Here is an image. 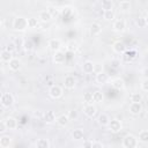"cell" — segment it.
I'll use <instances>...</instances> for the list:
<instances>
[{"instance_id": "obj_1", "label": "cell", "mask_w": 148, "mask_h": 148, "mask_svg": "<svg viewBox=\"0 0 148 148\" xmlns=\"http://www.w3.org/2000/svg\"><path fill=\"white\" fill-rule=\"evenodd\" d=\"M13 28L16 31H24L28 28V18L23 16H16L13 20Z\"/></svg>"}, {"instance_id": "obj_2", "label": "cell", "mask_w": 148, "mask_h": 148, "mask_svg": "<svg viewBox=\"0 0 148 148\" xmlns=\"http://www.w3.org/2000/svg\"><path fill=\"white\" fill-rule=\"evenodd\" d=\"M138 138H135L132 134H127L124 139H123V147L124 148H136L138 147Z\"/></svg>"}, {"instance_id": "obj_3", "label": "cell", "mask_w": 148, "mask_h": 148, "mask_svg": "<svg viewBox=\"0 0 148 148\" xmlns=\"http://www.w3.org/2000/svg\"><path fill=\"white\" fill-rule=\"evenodd\" d=\"M0 102L3 108H9L14 103V96L10 92H3L0 97Z\"/></svg>"}, {"instance_id": "obj_4", "label": "cell", "mask_w": 148, "mask_h": 148, "mask_svg": "<svg viewBox=\"0 0 148 148\" xmlns=\"http://www.w3.org/2000/svg\"><path fill=\"white\" fill-rule=\"evenodd\" d=\"M62 88L60 87V86H57V84H53V86H51L50 87V89H49V95H50V97H52V98H54V99H58V98H60L61 96H62Z\"/></svg>"}, {"instance_id": "obj_5", "label": "cell", "mask_w": 148, "mask_h": 148, "mask_svg": "<svg viewBox=\"0 0 148 148\" xmlns=\"http://www.w3.org/2000/svg\"><path fill=\"white\" fill-rule=\"evenodd\" d=\"M121 127H123L121 123L118 119H111L109 125H108V128H109V131L111 133H119L121 131Z\"/></svg>"}, {"instance_id": "obj_6", "label": "cell", "mask_w": 148, "mask_h": 148, "mask_svg": "<svg viewBox=\"0 0 148 148\" xmlns=\"http://www.w3.org/2000/svg\"><path fill=\"white\" fill-rule=\"evenodd\" d=\"M112 28H113V30L116 32H124L125 29H126V22H125V20H116L113 22Z\"/></svg>"}, {"instance_id": "obj_7", "label": "cell", "mask_w": 148, "mask_h": 148, "mask_svg": "<svg viewBox=\"0 0 148 148\" xmlns=\"http://www.w3.org/2000/svg\"><path fill=\"white\" fill-rule=\"evenodd\" d=\"M49 47L53 52H58L61 49V40L58 38H52L49 40Z\"/></svg>"}, {"instance_id": "obj_8", "label": "cell", "mask_w": 148, "mask_h": 148, "mask_svg": "<svg viewBox=\"0 0 148 148\" xmlns=\"http://www.w3.org/2000/svg\"><path fill=\"white\" fill-rule=\"evenodd\" d=\"M75 84H76V80H75V77L73 75H67L64 79V87L66 89H74Z\"/></svg>"}, {"instance_id": "obj_9", "label": "cell", "mask_w": 148, "mask_h": 148, "mask_svg": "<svg viewBox=\"0 0 148 148\" xmlns=\"http://www.w3.org/2000/svg\"><path fill=\"white\" fill-rule=\"evenodd\" d=\"M43 119H44V121H45L46 124H53L54 121H57V117H56L54 111L49 110V111L44 112V114H43Z\"/></svg>"}, {"instance_id": "obj_10", "label": "cell", "mask_w": 148, "mask_h": 148, "mask_svg": "<svg viewBox=\"0 0 148 148\" xmlns=\"http://www.w3.org/2000/svg\"><path fill=\"white\" fill-rule=\"evenodd\" d=\"M96 111H97V109H96V106L94 104H86L84 108H83L84 114L87 117H89V118H92L96 114Z\"/></svg>"}, {"instance_id": "obj_11", "label": "cell", "mask_w": 148, "mask_h": 148, "mask_svg": "<svg viewBox=\"0 0 148 148\" xmlns=\"http://www.w3.org/2000/svg\"><path fill=\"white\" fill-rule=\"evenodd\" d=\"M112 49H113V51H114L116 53H125V52H126V45H125V43L121 42V40L114 42L113 45H112Z\"/></svg>"}, {"instance_id": "obj_12", "label": "cell", "mask_w": 148, "mask_h": 148, "mask_svg": "<svg viewBox=\"0 0 148 148\" xmlns=\"http://www.w3.org/2000/svg\"><path fill=\"white\" fill-rule=\"evenodd\" d=\"M53 61H54V64H58V65L64 64V62L66 61L65 52H62L61 50L58 51V52H54V53H53Z\"/></svg>"}, {"instance_id": "obj_13", "label": "cell", "mask_w": 148, "mask_h": 148, "mask_svg": "<svg viewBox=\"0 0 148 148\" xmlns=\"http://www.w3.org/2000/svg\"><path fill=\"white\" fill-rule=\"evenodd\" d=\"M8 66H9V69H10V71H13V72H17V71L21 68L22 62H21L20 59H17V58H13V59L9 61Z\"/></svg>"}, {"instance_id": "obj_14", "label": "cell", "mask_w": 148, "mask_h": 148, "mask_svg": "<svg viewBox=\"0 0 148 148\" xmlns=\"http://www.w3.org/2000/svg\"><path fill=\"white\" fill-rule=\"evenodd\" d=\"M128 110L132 114H140L142 111V104L141 103H131Z\"/></svg>"}, {"instance_id": "obj_15", "label": "cell", "mask_w": 148, "mask_h": 148, "mask_svg": "<svg viewBox=\"0 0 148 148\" xmlns=\"http://www.w3.org/2000/svg\"><path fill=\"white\" fill-rule=\"evenodd\" d=\"M5 123H6V126H7V130H16L17 128V120L14 118V117H7L5 119Z\"/></svg>"}, {"instance_id": "obj_16", "label": "cell", "mask_w": 148, "mask_h": 148, "mask_svg": "<svg viewBox=\"0 0 148 148\" xmlns=\"http://www.w3.org/2000/svg\"><path fill=\"white\" fill-rule=\"evenodd\" d=\"M94 64H95V62H92V61H90V60L84 61V62L82 64V71H83V73H86V74L94 73Z\"/></svg>"}, {"instance_id": "obj_17", "label": "cell", "mask_w": 148, "mask_h": 148, "mask_svg": "<svg viewBox=\"0 0 148 148\" xmlns=\"http://www.w3.org/2000/svg\"><path fill=\"white\" fill-rule=\"evenodd\" d=\"M111 86H112L114 89H117V90H121V89L125 88V82H124L123 79L116 77V79H113V80L111 81Z\"/></svg>"}, {"instance_id": "obj_18", "label": "cell", "mask_w": 148, "mask_h": 148, "mask_svg": "<svg viewBox=\"0 0 148 148\" xmlns=\"http://www.w3.org/2000/svg\"><path fill=\"white\" fill-rule=\"evenodd\" d=\"M89 31L92 36H98L101 32H102V27L101 24H98L97 22H94L90 24V28H89Z\"/></svg>"}, {"instance_id": "obj_19", "label": "cell", "mask_w": 148, "mask_h": 148, "mask_svg": "<svg viewBox=\"0 0 148 148\" xmlns=\"http://www.w3.org/2000/svg\"><path fill=\"white\" fill-rule=\"evenodd\" d=\"M71 135H72L73 140H75V141H80V140H83L84 132H83L81 128H75V130H73V131H72Z\"/></svg>"}, {"instance_id": "obj_20", "label": "cell", "mask_w": 148, "mask_h": 148, "mask_svg": "<svg viewBox=\"0 0 148 148\" xmlns=\"http://www.w3.org/2000/svg\"><path fill=\"white\" fill-rule=\"evenodd\" d=\"M71 121V119L68 118V116L67 114H60L59 117H57V124L59 125V126H62V127H65V126H67L68 125V123Z\"/></svg>"}, {"instance_id": "obj_21", "label": "cell", "mask_w": 148, "mask_h": 148, "mask_svg": "<svg viewBox=\"0 0 148 148\" xmlns=\"http://www.w3.org/2000/svg\"><path fill=\"white\" fill-rule=\"evenodd\" d=\"M0 58H1V61H2V62H8V64H9V61L13 59V56H12V52H9V51H7V50L5 49V50L1 51Z\"/></svg>"}, {"instance_id": "obj_22", "label": "cell", "mask_w": 148, "mask_h": 148, "mask_svg": "<svg viewBox=\"0 0 148 148\" xmlns=\"http://www.w3.org/2000/svg\"><path fill=\"white\" fill-rule=\"evenodd\" d=\"M109 75L106 74V73H101V74H97L96 75V82L98 83V84H105V83H108V81H109Z\"/></svg>"}, {"instance_id": "obj_23", "label": "cell", "mask_w": 148, "mask_h": 148, "mask_svg": "<svg viewBox=\"0 0 148 148\" xmlns=\"http://www.w3.org/2000/svg\"><path fill=\"white\" fill-rule=\"evenodd\" d=\"M38 18H39L42 22H49V21L52 18V16H51V14L47 12V9H46V10H40V12H39Z\"/></svg>"}, {"instance_id": "obj_24", "label": "cell", "mask_w": 148, "mask_h": 148, "mask_svg": "<svg viewBox=\"0 0 148 148\" xmlns=\"http://www.w3.org/2000/svg\"><path fill=\"white\" fill-rule=\"evenodd\" d=\"M110 117L106 114V113H101L99 117H98V124L101 126H108L109 123H110Z\"/></svg>"}, {"instance_id": "obj_25", "label": "cell", "mask_w": 148, "mask_h": 148, "mask_svg": "<svg viewBox=\"0 0 148 148\" xmlns=\"http://www.w3.org/2000/svg\"><path fill=\"white\" fill-rule=\"evenodd\" d=\"M36 148H50V142L47 139L40 138L36 141Z\"/></svg>"}, {"instance_id": "obj_26", "label": "cell", "mask_w": 148, "mask_h": 148, "mask_svg": "<svg viewBox=\"0 0 148 148\" xmlns=\"http://www.w3.org/2000/svg\"><path fill=\"white\" fill-rule=\"evenodd\" d=\"M92 98H94L95 103H101L104 98V95L101 90H95V91H92Z\"/></svg>"}, {"instance_id": "obj_27", "label": "cell", "mask_w": 148, "mask_h": 148, "mask_svg": "<svg viewBox=\"0 0 148 148\" xmlns=\"http://www.w3.org/2000/svg\"><path fill=\"white\" fill-rule=\"evenodd\" d=\"M10 142H12V139L9 138V135H2V136L0 138V146H1L2 148L9 147Z\"/></svg>"}, {"instance_id": "obj_28", "label": "cell", "mask_w": 148, "mask_h": 148, "mask_svg": "<svg viewBox=\"0 0 148 148\" xmlns=\"http://www.w3.org/2000/svg\"><path fill=\"white\" fill-rule=\"evenodd\" d=\"M114 16H116V14H114L113 9L112 10H104L103 12V18L105 21H113L114 20Z\"/></svg>"}, {"instance_id": "obj_29", "label": "cell", "mask_w": 148, "mask_h": 148, "mask_svg": "<svg viewBox=\"0 0 148 148\" xmlns=\"http://www.w3.org/2000/svg\"><path fill=\"white\" fill-rule=\"evenodd\" d=\"M138 140L140 142H143V143H147L148 142V131L147 130H143L139 133V136H138Z\"/></svg>"}, {"instance_id": "obj_30", "label": "cell", "mask_w": 148, "mask_h": 148, "mask_svg": "<svg viewBox=\"0 0 148 148\" xmlns=\"http://www.w3.org/2000/svg\"><path fill=\"white\" fill-rule=\"evenodd\" d=\"M102 8H103V12L104 10H112L113 2L111 0H103L102 1Z\"/></svg>"}, {"instance_id": "obj_31", "label": "cell", "mask_w": 148, "mask_h": 148, "mask_svg": "<svg viewBox=\"0 0 148 148\" xmlns=\"http://www.w3.org/2000/svg\"><path fill=\"white\" fill-rule=\"evenodd\" d=\"M141 101H142V95L140 92L131 94V102L132 103H141Z\"/></svg>"}, {"instance_id": "obj_32", "label": "cell", "mask_w": 148, "mask_h": 148, "mask_svg": "<svg viewBox=\"0 0 148 148\" xmlns=\"http://www.w3.org/2000/svg\"><path fill=\"white\" fill-rule=\"evenodd\" d=\"M118 6H119V9L121 10H128L131 8V2L128 0H121Z\"/></svg>"}, {"instance_id": "obj_33", "label": "cell", "mask_w": 148, "mask_h": 148, "mask_svg": "<svg viewBox=\"0 0 148 148\" xmlns=\"http://www.w3.org/2000/svg\"><path fill=\"white\" fill-rule=\"evenodd\" d=\"M77 47H79V45H77V43L74 42V40L68 42V43H67V46H66V49H67L69 52H75V51L77 50Z\"/></svg>"}, {"instance_id": "obj_34", "label": "cell", "mask_w": 148, "mask_h": 148, "mask_svg": "<svg viewBox=\"0 0 148 148\" xmlns=\"http://www.w3.org/2000/svg\"><path fill=\"white\" fill-rule=\"evenodd\" d=\"M83 101L87 103V104H92L94 103V98H92V92L90 91H87L83 94Z\"/></svg>"}, {"instance_id": "obj_35", "label": "cell", "mask_w": 148, "mask_h": 148, "mask_svg": "<svg viewBox=\"0 0 148 148\" xmlns=\"http://www.w3.org/2000/svg\"><path fill=\"white\" fill-rule=\"evenodd\" d=\"M25 51H31L34 49V43L32 40L30 39H24V43H23V46H22Z\"/></svg>"}, {"instance_id": "obj_36", "label": "cell", "mask_w": 148, "mask_h": 148, "mask_svg": "<svg viewBox=\"0 0 148 148\" xmlns=\"http://www.w3.org/2000/svg\"><path fill=\"white\" fill-rule=\"evenodd\" d=\"M103 69H104L103 64H101V62H95V64H94V73H95L96 75L103 73Z\"/></svg>"}, {"instance_id": "obj_37", "label": "cell", "mask_w": 148, "mask_h": 148, "mask_svg": "<svg viewBox=\"0 0 148 148\" xmlns=\"http://www.w3.org/2000/svg\"><path fill=\"white\" fill-rule=\"evenodd\" d=\"M37 25H38V20L36 17L28 18V28H36Z\"/></svg>"}, {"instance_id": "obj_38", "label": "cell", "mask_w": 148, "mask_h": 148, "mask_svg": "<svg viewBox=\"0 0 148 148\" xmlns=\"http://www.w3.org/2000/svg\"><path fill=\"white\" fill-rule=\"evenodd\" d=\"M47 12L51 14V16H52V17H56V16H58V15H59V9H58L57 7H53V6L47 7Z\"/></svg>"}, {"instance_id": "obj_39", "label": "cell", "mask_w": 148, "mask_h": 148, "mask_svg": "<svg viewBox=\"0 0 148 148\" xmlns=\"http://www.w3.org/2000/svg\"><path fill=\"white\" fill-rule=\"evenodd\" d=\"M135 22H136V25H138L139 28H145V27H147V23H146V20H145L143 16H139Z\"/></svg>"}, {"instance_id": "obj_40", "label": "cell", "mask_w": 148, "mask_h": 148, "mask_svg": "<svg viewBox=\"0 0 148 148\" xmlns=\"http://www.w3.org/2000/svg\"><path fill=\"white\" fill-rule=\"evenodd\" d=\"M67 116H68V118L71 120H76L79 118V112L76 110H69L68 113H67Z\"/></svg>"}, {"instance_id": "obj_41", "label": "cell", "mask_w": 148, "mask_h": 148, "mask_svg": "<svg viewBox=\"0 0 148 148\" xmlns=\"http://www.w3.org/2000/svg\"><path fill=\"white\" fill-rule=\"evenodd\" d=\"M123 54H124V56H123V59L128 62V61H131V60L134 58V56H132V54H135V52H130V51H128V52H125V53H123Z\"/></svg>"}, {"instance_id": "obj_42", "label": "cell", "mask_w": 148, "mask_h": 148, "mask_svg": "<svg viewBox=\"0 0 148 148\" xmlns=\"http://www.w3.org/2000/svg\"><path fill=\"white\" fill-rule=\"evenodd\" d=\"M141 89L143 91H148V79H143L141 81Z\"/></svg>"}, {"instance_id": "obj_43", "label": "cell", "mask_w": 148, "mask_h": 148, "mask_svg": "<svg viewBox=\"0 0 148 148\" xmlns=\"http://www.w3.org/2000/svg\"><path fill=\"white\" fill-rule=\"evenodd\" d=\"M15 49H16V45H15V43H14V42H10V43L7 45V47H6V50H7V51H9V52H13Z\"/></svg>"}, {"instance_id": "obj_44", "label": "cell", "mask_w": 148, "mask_h": 148, "mask_svg": "<svg viewBox=\"0 0 148 148\" xmlns=\"http://www.w3.org/2000/svg\"><path fill=\"white\" fill-rule=\"evenodd\" d=\"M6 130H7V126H6V123H5V119H3V120L0 121V132L3 133Z\"/></svg>"}, {"instance_id": "obj_45", "label": "cell", "mask_w": 148, "mask_h": 148, "mask_svg": "<svg viewBox=\"0 0 148 148\" xmlns=\"http://www.w3.org/2000/svg\"><path fill=\"white\" fill-rule=\"evenodd\" d=\"M91 148H104V147H103V143H102V142H99V141H94Z\"/></svg>"}, {"instance_id": "obj_46", "label": "cell", "mask_w": 148, "mask_h": 148, "mask_svg": "<svg viewBox=\"0 0 148 148\" xmlns=\"http://www.w3.org/2000/svg\"><path fill=\"white\" fill-rule=\"evenodd\" d=\"M14 43H15V45H16V46H23L24 40H23L21 37H18V38H16V39H15V42H14Z\"/></svg>"}, {"instance_id": "obj_47", "label": "cell", "mask_w": 148, "mask_h": 148, "mask_svg": "<svg viewBox=\"0 0 148 148\" xmlns=\"http://www.w3.org/2000/svg\"><path fill=\"white\" fill-rule=\"evenodd\" d=\"M91 146H92V141H86L84 143H83V147L84 148H91Z\"/></svg>"}, {"instance_id": "obj_48", "label": "cell", "mask_w": 148, "mask_h": 148, "mask_svg": "<svg viewBox=\"0 0 148 148\" xmlns=\"http://www.w3.org/2000/svg\"><path fill=\"white\" fill-rule=\"evenodd\" d=\"M142 73H143V76H145V79H148V67H146V68H143V71H142Z\"/></svg>"}, {"instance_id": "obj_49", "label": "cell", "mask_w": 148, "mask_h": 148, "mask_svg": "<svg viewBox=\"0 0 148 148\" xmlns=\"http://www.w3.org/2000/svg\"><path fill=\"white\" fill-rule=\"evenodd\" d=\"M118 64H119V61H118V60H113L111 65H112L113 67H117V66H118Z\"/></svg>"}, {"instance_id": "obj_50", "label": "cell", "mask_w": 148, "mask_h": 148, "mask_svg": "<svg viewBox=\"0 0 148 148\" xmlns=\"http://www.w3.org/2000/svg\"><path fill=\"white\" fill-rule=\"evenodd\" d=\"M145 20H146V23H147V25H148V14L145 16Z\"/></svg>"}]
</instances>
